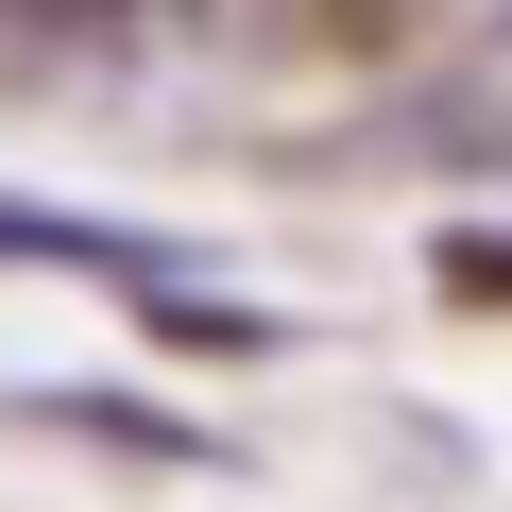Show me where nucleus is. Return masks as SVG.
Segmentation results:
<instances>
[{"label":"nucleus","instance_id":"4","mask_svg":"<svg viewBox=\"0 0 512 512\" xmlns=\"http://www.w3.org/2000/svg\"><path fill=\"white\" fill-rule=\"evenodd\" d=\"M291 18H325V35H376V18H410V0H291Z\"/></svg>","mask_w":512,"mask_h":512},{"label":"nucleus","instance_id":"3","mask_svg":"<svg viewBox=\"0 0 512 512\" xmlns=\"http://www.w3.org/2000/svg\"><path fill=\"white\" fill-rule=\"evenodd\" d=\"M427 291L444 308H512V222H444L427 239Z\"/></svg>","mask_w":512,"mask_h":512},{"label":"nucleus","instance_id":"1","mask_svg":"<svg viewBox=\"0 0 512 512\" xmlns=\"http://www.w3.org/2000/svg\"><path fill=\"white\" fill-rule=\"evenodd\" d=\"M0 256H18V274H103V291H171V274H188L171 239H137V222H69V205H18V188H0Z\"/></svg>","mask_w":512,"mask_h":512},{"label":"nucleus","instance_id":"2","mask_svg":"<svg viewBox=\"0 0 512 512\" xmlns=\"http://www.w3.org/2000/svg\"><path fill=\"white\" fill-rule=\"evenodd\" d=\"M18 427H69V444H120V461H205V427L188 410H137V393H18Z\"/></svg>","mask_w":512,"mask_h":512}]
</instances>
